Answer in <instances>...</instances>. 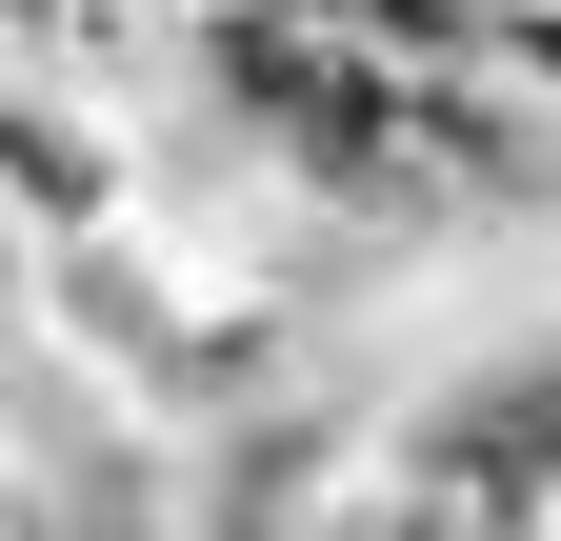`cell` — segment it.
<instances>
[{
    "mask_svg": "<svg viewBox=\"0 0 561 541\" xmlns=\"http://www.w3.org/2000/svg\"><path fill=\"white\" fill-rule=\"evenodd\" d=\"M121 200H140V120L0 41V221H21V241H81V221H121Z\"/></svg>",
    "mask_w": 561,
    "mask_h": 541,
    "instance_id": "cell-1",
    "label": "cell"
},
{
    "mask_svg": "<svg viewBox=\"0 0 561 541\" xmlns=\"http://www.w3.org/2000/svg\"><path fill=\"white\" fill-rule=\"evenodd\" d=\"M0 41L60 60V81L121 101V120H181V41H201V0H0Z\"/></svg>",
    "mask_w": 561,
    "mask_h": 541,
    "instance_id": "cell-2",
    "label": "cell"
},
{
    "mask_svg": "<svg viewBox=\"0 0 561 541\" xmlns=\"http://www.w3.org/2000/svg\"><path fill=\"white\" fill-rule=\"evenodd\" d=\"M481 60H502V81L561 120V0H502V21H481Z\"/></svg>",
    "mask_w": 561,
    "mask_h": 541,
    "instance_id": "cell-3",
    "label": "cell"
}]
</instances>
